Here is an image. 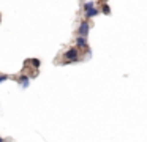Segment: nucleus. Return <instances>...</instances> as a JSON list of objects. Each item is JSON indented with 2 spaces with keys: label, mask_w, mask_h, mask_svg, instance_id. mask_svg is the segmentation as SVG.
<instances>
[{
  "label": "nucleus",
  "mask_w": 147,
  "mask_h": 142,
  "mask_svg": "<svg viewBox=\"0 0 147 142\" xmlns=\"http://www.w3.org/2000/svg\"><path fill=\"white\" fill-rule=\"evenodd\" d=\"M63 59L67 60L65 63H73V62H78L79 60V49L78 47H70L67 52L63 54Z\"/></svg>",
  "instance_id": "obj_1"
},
{
  "label": "nucleus",
  "mask_w": 147,
  "mask_h": 142,
  "mask_svg": "<svg viewBox=\"0 0 147 142\" xmlns=\"http://www.w3.org/2000/svg\"><path fill=\"white\" fill-rule=\"evenodd\" d=\"M89 32H90V22L89 21H82L79 24V28H78V35L82 36V38H87Z\"/></svg>",
  "instance_id": "obj_2"
},
{
  "label": "nucleus",
  "mask_w": 147,
  "mask_h": 142,
  "mask_svg": "<svg viewBox=\"0 0 147 142\" xmlns=\"http://www.w3.org/2000/svg\"><path fill=\"white\" fill-rule=\"evenodd\" d=\"M76 47L78 49H89V46H87V38L78 36L76 38Z\"/></svg>",
  "instance_id": "obj_3"
},
{
  "label": "nucleus",
  "mask_w": 147,
  "mask_h": 142,
  "mask_svg": "<svg viewBox=\"0 0 147 142\" xmlns=\"http://www.w3.org/2000/svg\"><path fill=\"white\" fill-rule=\"evenodd\" d=\"M18 81H19V84H21V87H22V88H27V87H29V84H30V77L27 74H21L19 77H18Z\"/></svg>",
  "instance_id": "obj_4"
},
{
  "label": "nucleus",
  "mask_w": 147,
  "mask_h": 142,
  "mask_svg": "<svg viewBox=\"0 0 147 142\" xmlns=\"http://www.w3.org/2000/svg\"><path fill=\"white\" fill-rule=\"evenodd\" d=\"M98 13H100V9L95 8V6H93V8H89V9H86V17L90 19V17H93V16H96Z\"/></svg>",
  "instance_id": "obj_5"
},
{
  "label": "nucleus",
  "mask_w": 147,
  "mask_h": 142,
  "mask_svg": "<svg viewBox=\"0 0 147 142\" xmlns=\"http://www.w3.org/2000/svg\"><path fill=\"white\" fill-rule=\"evenodd\" d=\"M26 62H27V63H30V65H32L35 69H38V68H40V65H41L40 59H32V60H26Z\"/></svg>",
  "instance_id": "obj_6"
},
{
  "label": "nucleus",
  "mask_w": 147,
  "mask_h": 142,
  "mask_svg": "<svg viewBox=\"0 0 147 142\" xmlns=\"http://www.w3.org/2000/svg\"><path fill=\"white\" fill-rule=\"evenodd\" d=\"M82 6H84V11H86V9H89V8H93L95 3L93 2H86V3H82Z\"/></svg>",
  "instance_id": "obj_7"
},
{
  "label": "nucleus",
  "mask_w": 147,
  "mask_h": 142,
  "mask_svg": "<svg viewBox=\"0 0 147 142\" xmlns=\"http://www.w3.org/2000/svg\"><path fill=\"white\" fill-rule=\"evenodd\" d=\"M101 11L105 13V14H109V13H111V8H109L106 3H103V9H101Z\"/></svg>",
  "instance_id": "obj_8"
},
{
  "label": "nucleus",
  "mask_w": 147,
  "mask_h": 142,
  "mask_svg": "<svg viewBox=\"0 0 147 142\" xmlns=\"http://www.w3.org/2000/svg\"><path fill=\"white\" fill-rule=\"evenodd\" d=\"M8 79V74H0V84H2V82H5Z\"/></svg>",
  "instance_id": "obj_9"
},
{
  "label": "nucleus",
  "mask_w": 147,
  "mask_h": 142,
  "mask_svg": "<svg viewBox=\"0 0 147 142\" xmlns=\"http://www.w3.org/2000/svg\"><path fill=\"white\" fill-rule=\"evenodd\" d=\"M0 142H5V141H3V137H0Z\"/></svg>",
  "instance_id": "obj_10"
}]
</instances>
